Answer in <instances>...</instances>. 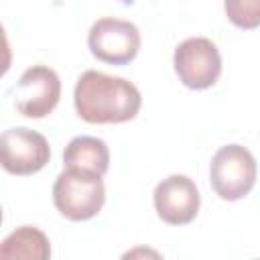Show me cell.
Listing matches in <instances>:
<instances>
[{
	"mask_svg": "<svg viewBox=\"0 0 260 260\" xmlns=\"http://www.w3.org/2000/svg\"><path fill=\"white\" fill-rule=\"evenodd\" d=\"M61 98V81L55 69L47 65L28 67L16 87H14V106L26 118H45L49 116Z\"/></svg>",
	"mask_w": 260,
	"mask_h": 260,
	"instance_id": "cell-7",
	"label": "cell"
},
{
	"mask_svg": "<svg viewBox=\"0 0 260 260\" xmlns=\"http://www.w3.org/2000/svg\"><path fill=\"white\" fill-rule=\"evenodd\" d=\"M0 223H2V207H0Z\"/></svg>",
	"mask_w": 260,
	"mask_h": 260,
	"instance_id": "cell-13",
	"label": "cell"
},
{
	"mask_svg": "<svg viewBox=\"0 0 260 260\" xmlns=\"http://www.w3.org/2000/svg\"><path fill=\"white\" fill-rule=\"evenodd\" d=\"M63 167L81 169L104 177L110 167L108 144L95 136H75L63 150Z\"/></svg>",
	"mask_w": 260,
	"mask_h": 260,
	"instance_id": "cell-9",
	"label": "cell"
},
{
	"mask_svg": "<svg viewBox=\"0 0 260 260\" xmlns=\"http://www.w3.org/2000/svg\"><path fill=\"white\" fill-rule=\"evenodd\" d=\"M228 20L244 30H254L260 24V0H223Z\"/></svg>",
	"mask_w": 260,
	"mask_h": 260,
	"instance_id": "cell-11",
	"label": "cell"
},
{
	"mask_svg": "<svg viewBox=\"0 0 260 260\" xmlns=\"http://www.w3.org/2000/svg\"><path fill=\"white\" fill-rule=\"evenodd\" d=\"M10 65H12V51H10V45H8L4 26L0 24V77L6 75V71L10 69Z\"/></svg>",
	"mask_w": 260,
	"mask_h": 260,
	"instance_id": "cell-12",
	"label": "cell"
},
{
	"mask_svg": "<svg viewBox=\"0 0 260 260\" xmlns=\"http://www.w3.org/2000/svg\"><path fill=\"white\" fill-rule=\"evenodd\" d=\"M173 65L179 81L189 89H207L221 75V55L211 39L191 37L177 45Z\"/></svg>",
	"mask_w": 260,
	"mask_h": 260,
	"instance_id": "cell-4",
	"label": "cell"
},
{
	"mask_svg": "<svg viewBox=\"0 0 260 260\" xmlns=\"http://www.w3.org/2000/svg\"><path fill=\"white\" fill-rule=\"evenodd\" d=\"M51 256V242L35 225H20L0 242V260H47Z\"/></svg>",
	"mask_w": 260,
	"mask_h": 260,
	"instance_id": "cell-10",
	"label": "cell"
},
{
	"mask_svg": "<svg viewBox=\"0 0 260 260\" xmlns=\"http://www.w3.org/2000/svg\"><path fill=\"white\" fill-rule=\"evenodd\" d=\"M51 158L49 142L30 128H8L0 134V167L18 177L35 175Z\"/></svg>",
	"mask_w": 260,
	"mask_h": 260,
	"instance_id": "cell-6",
	"label": "cell"
},
{
	"mask_svg": "<svg viewBox=\"0 0 260 260\" xmlns=\"http://www.w3.org/2000/svg\"><path fill=\"white\" fill-rule=\"evenodd\" d=\"M106 201V187L102 175L63 169L53 183V203L57 211L71 221H87L95 217Z\"/></svg>",
	"mask_w": 260,
	"mask_h": 260,
	"instance_id": "cell-2",
	"label": "cell"
},
{
	"mask_svg": "<svg viewBox=\"0 0 260 260\" xmlns=\"http://www.w3.org/2000/svg\"><path fill=\"white\" fill-rule=\"evenodd\" d=\"M73 104L77 116L89 124H122L136 118L142 98L132 81L87 69L75 83Z\"/></svg>",
	"mask_w": 260,
	"mask_h": 260,
	"instance_id": "cell-1",
	"label": "cell"
},
{
	"mask_svg": "<svg viewBox=\"0 0 260 260\" xmlns=\"http://www.w3.org/2000/svg\"><path fill=\"white\" fill-rule=\"evenodd\" d=\"M209 183L223 201L244 199L256 183L254 154L242 144L221 146L209 165Z\"/></svg>",
	"mask_w": 260,
	"mask_h": 260,
	"instance_id": "cell-3",
	"label": "cell"
},
{
	"mask_svg": "<svg viewBox=\"0 0 260 260\" xmlns=\"http://www.w3.org/2000/svg\"><path fill=\"white\" fill-rule=\"evenodd\" d=\"M156 215L169 225H185L195 219L199 211L197 185L187 175H169L162 179L152 193Z\"/></svg>",
	"mask_w": 260,
	"mask_h": 260,
	"instance_id": "cell-8",
	"label": "cell"
},
{
	"mask_svg": "<svg viewBox=\"0 0 260 260\" xmlns=\"http://www.w3.org/2000/svg\"><path fill=\"white\" fill-rule=\"evenodd\" d=\"M91 55L110 65H126L140 51V30L130 20L104 16L87 32Z\"/></svg>",
	"mask_w": 260,
	"mask_h": 260,
	"instance_id": "cell-5",
	"label": "cell"
}]
</instances>
